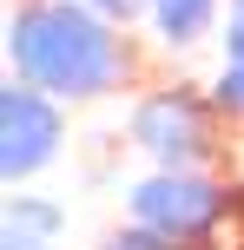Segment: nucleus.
<instances>
[{
  "label": "nucleus",
  "mask_w": 244,
  "mask_h": 250,
  "mask_svg": "<svg viewBox=\"0 0 244 250\" xmlns=\"http://www.w3.org/2000/svg\"><path fill=\"white\" fill-rule=\"evenodd\" d=\"M7 60L26 86L53 92V99H99V92H112L126 79V46L79 0L20 7L7 26Z\"/></svg>",
  "instance_id": "obj_1"
},
{
  "label": "nucleus",
  "mask_w": 244,
  "mask_h": 250,
  "mask_svg": "<svg viewBox=\"0 0 244 250\" xmlns=\"http://www.w3.org/2000/svg\"><path fill=\"white\" fill-rule=\"evenodd\" d=\"M224 211H231V198H224V185H211L205 171H192V165H158L152 178H139L132 185V224L158 230L165 244L178 250H205L218 237Z\"/></svg>",
  "instance_id": "obj_2"
},
{
  "label": "nucleus",
  "mask_w": 244,
  "mask_h": 250,
  "mask_svg": "<svg viewBox=\"0 0 244 250\" xmlns=\"http://www.w3.org/2000/svg\"><path fill=\"white\" fill-rule=\"evenodd\" d=\"M132 145L152 151L158 165H198L211 151V105L198 99V92L185 86H165L152 92V99H139V112H132Z\"/></svg>",
  "instance_id": "obj_3"
},
{
  "label": "nucleus",
  "mask_w": 244,
  "mask_h": 250,
  "mask_svg": "<svg viewBox=\"0 0 244 250\" xmlns=\"http://www.w3.org/2000/svg\"><path fill=\"white\" fill-rule=\"evenodd\" d=\"M53 151H60V105H53V92L13 79L0 92V171H7V185H20L40 165H53Z\"/></svg>",
  "instance_id": "obj_4"
},
{
  "label": "nucleus",
  "mask_w": 244,
  "mask_h": 250,
  "mask_svg": "<svg viewBox=\"0 0 244 250\" xmlns=\"http://www.w3.org/2000/svg\"><path fill=\"white\" fill-rule=\"evenodd\" d=\"M145 7H152V26H158L165 46H192V40L211 26L218 0H145Z\"/></svg>",
  "instance_id": "obj_5"
},
{
  "label": "nucleus",
  "mask_w": 244,
  "mask_h": 250,
  "mask_svg": "<svg viewBox=\"0 0 244 250\" xmlns=\"http://www.w3.org/2000/svg\"><path fill=\"white\" fill-rule=\"evenodd\" d=\"M7 224H33V230H46V237H60V204H46V198H13V204H7Z\"/></svg>",
  "instance_id": "obj_6"
},
{
  "label": "nucleus",
  "mask_w": 244,
  "mask_h": 250,
  "mask_svg": "<svg viewBox=\"0 0 244 250\" xmlns=\"http://www.w3.org/2000/svg\"><path fill=\"white\" fill-rule=\"evenodd\" d=\"M211 105H218V112H231V119H244V60L224 66V79L211 86Z\"/></svg>",
  "instance_id": "obj_7"
},
{
  "label": "nucleus",
  "mask_w": 244,
  "mask_h": 250,
  "mask_svg": "<svg viewBox=\"0 0 244 250\" xmlns=\"http://www.w3.org/2000/svg\"><path fill=\"white\" fill-rule=\"evenodd\" d=\"M99 250H178V244H165L158 230H145V224H132V230H112Z\"/></svg>",
  "instance_id": "obj_8"
},
{
  "label": "nucleus",
  "mask_w": 244,
  "mask_h": 250,
  "mask_svg": "<svg viewBox=\"0 0 244 250\" xmlns=\"http://www.w3.org/2000/svg\"><path fill=\"white\" fill-rule=\"evenodd\" d=\"M7 250H53V237L46 230H33V224H7V237H0Z\"/></svg>",
  "instance_id": "obj_9"
},
{
  "label": "nucleus",
  "mask_w": 244,
  "mask_h": 250,
  "mask_svg": "<svg viewBox=\"0 0 244 250\" xmlns=\"http://www.w3.org/2000/svg\"><path fill=\"white\" fill-rule=\"evenodd\" d=\"M224 53L244 60V0H231V26H224Z\"/></svg>",
  "instance_id": "obj_10"
},
{
  "label": "nucleus",
  "mask_w": 244,
  "mask_h": 250,
  "mask_svg": "<svg viewBox=\"0 0 244 250\" xmlns=\"http://www.w3.org/2000/svg\"><path fill=\"white\" fill-rule=\"evenodd\" d=\"M79 7H92V13H132L139 0H79Z\"/></svg>",
  "instance_id": "obj_11"
}]
</instances>
